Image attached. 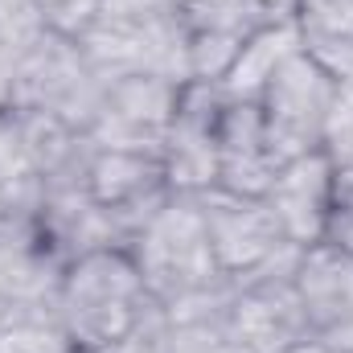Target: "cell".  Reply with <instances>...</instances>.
I'll return each mask as SVG.
<instances>
[{
  "label": "cell",
  "instance_id": "6da1fadb",
  "mask_svg": "<svg viewBox=\"0 0 353 353\" xmlns=\"http://www.w3.org/2000/svg\"><path fill=\"white\" fill-rule=\"evenodd\" d=\"M79 46L103 83L128 74L189 83V29L176 0H103Z\"/></svg>",
  "mask_w": 353,
  "mask_h": 353
},
{
  "label": "cell",
  "instance_id": "7a4b0ae2",
  "mask_svg": "<svg viewBox=\"0 0 353 353\" xmlns=\"http://www.w3.org/2000/svg\"><path fill=\"white\" fill-rule=\"evenodd\" d=\"M152 296L136 259L119 247L90 251L66 267L58 296V325L79 353H111L148 312Z\"/></svg>",
  "mask_w": 353,
  "mask_h": 353
},
{
  "label": "cell",
  "instance_id": "3957f363",
  "mask_svg": "<svg viewBox=\"0 0 353 353\" xmlns=\"http://www.w3.org/2000/svg\"><path fill=\"white\" fill-rule=\"evenodd\" d=\"M304 247H283L259 267L230 275V308H226V341L234 353H292L312 341L300 292L296 263Z\"/></svg>",
  "mask_w": 353,
  "mask_h": 353
},
{
  "label": "cell",
  "instance_id": "277c9868",
  "mask_svg": "<svg viewBox=\"0 0 353 353\" xmlns=\"http://www.w3.org/2000/svg\"><path fill=\"white\" fill-rule=\"evenodd\" d=\"M128 255L136 259L144 288L157 304H176L222 279L193 193H173L161 205V214L140 230V239L128 247Z\"/></svg>",
  "mask_w": 353,
  "mask_h": 353
},
{
  "label": "cell",
  "instance_id": "5b68a950",
  "mask_svg": "<svg viewBox=\"0 0 353 353\" xmlns=\"http://www.w3.org/2000/svg\"><path fill=\"white\" fill-rule=\"evenodd\" d=\"M103 87L107 83L94 74L90 58L74 37L41 33L12 62V111H41L79 132L90 128Z\"/></svg>",
  "mask_w": 353,
  "mask_h": 353
},
{
  "label": "cell",
  "instance_id": "8992f818",
  "mask_svg": "<svg viewBox=\"0 0 353 353\" xmlns=\"http://www.w3.org/2000/svg\"><path fill=\"white\" fill-rule=\"evenodd\" d=\"M333 99H337V79L304 46L267 79L255 107L279 161H296L325 148Z\"/></svg>",
  "mask_w": 353,
  "mask_h": 353
},
{
  "label": "cell",
  "instance_id": "52a82bcc",
  "mask_svg": "<svg viewBox=\"0 0 353 353\" xmlns=\"http://www.w3.org/2000/svg\"><path fill=\"white\" fill-rule=\"evenodd\" d=\"M181 87L157 74H128L103 87L87 136L99 152H144L161 157L176 119Z\"/></svg>",
  "mask_w": 353,
  "mask_h": 353
},
{
  "label": "cell",
  "instance_id": "ba28073f",
  "mask_svg": "<svg viewBox=\"0 0 353 353\" xmlns=\"http://www.w3.org/2000/svg\"><path fill=\"white\" fill-rule=\"evenodd\" d=\"M66 263L37 218H0V329L17 321H58Z\"/></svg>",
  "mask_w": 353,
  "mask_h": 353
},
{
  "label": "cell",
  "instance_id": "9c48e42d",
  "mask_svg": "<svg viewBox=\"0 0 353 353\" xmlns=\"http://www.w3.org/2000/svg\"><path fill=\"white\" fill-rule=\"evenodd\" d=\"M87 189L107 214L119 251H128L140 239V230L161 214V205L173 197L165 161L144 152H94Z\"/></svg>",
  "mask_w": 353,
  "mask_h": 353
},
{
  "label": "cell",
  "instance_id": "30bf717a",
  "mask_svg": "<svg viewBox=\"0 0 353 353\" xmlns=\"http://www.w3.org/2000/svg\"><path fill=\"white\" fill-rule=\"evenodd\" d=\"M193 201H197L210 251L222 267V275H243L263 259H271L275 251L292 247L283 243V230L263 197H247V193H230L214 185V189L193 193Z\"/></svg>",
  "mask_w": 353,
  "mask_h": 353
},
{
  "label": "cell",
  "instance_id": "8fae6325",
  "mask_svg": "<svg viewBox=\"0 0 353 353\" xmlns=\"http://www.w3.org/2000/svg\"><path fill=\"white\" fill-rule=\"evenodd\" d=\"M230 94L218 83H185L176 119L165 140V173L173 193H201L218 185V136Z\"/></svg>",
  "mask_w": 353,
  "mask_h": 353
},
{
  "label": "cell",
  "instance_id": "7c38bea8",
  "mask_svg": "<svg viewBox=\"0 0 353 353\" xmlns=\"http://www.w3.org/2000/svg\"><path fill=\"white\" fill-rule=\"evenodd\" d=\"M329 197H333V161L325 148L283 161L263 193V201L271 205V214L283 230V243H292V247H312L325 239Z\"/></svg>",
  "mask_w": 353,
  "mask_h": 353
},
{
  "label": "cell",
  "instance_id": "4fadbf2b",
  "mask_svg": "<svg viewBox=\"0 0 353 353\" xmlns=\"http://www.w3.org/2000/svg\"><path fill=\"white\" fill-rule=\"evenodd\" d=\"M296 292L316 341H333L353 325V255L312 243L300 251L296 263Z\"/></svg>",
  "mask_w": 353,
  "mask_h": 353
},
{
  "label": "cell",
  "instance_id": "5bb4252c",
  "mask_svg": "<svg viewBox=\"0 0 353 353\" xmlns=\"http://www.w3.org/2000/svg\"><path fill=\"white\" fill-rule=\"evenodd\" d=\"M279 157L271 148L255 103L230 99L222 115V136H218V185L230 193L263 197L267 185L279 173Z\"/></svg>",
  "mask_w": 353,
  "mask_h": 353
},
{
  "label": "cell",
  "instance_id": "9a60e30c",
  "mask_svg": "<svg viewBox=\"0 0 353 353\" xmlns=\"http://www.w3.org/2000/svg\"><path fill=\"white\" fill-rule=\"evenodd\" d=\"M300 46H304V37H300V25H296V21L267 25V29H259V33L243 46V54L234 58V66L226 70V79H222L218 87L226 90L230 99L255 103L259 90L267 87V79H271Z\"/></svg>",
  "mask_w": 353,
  "mask_h": 353
},
{
  "label": "cell",
  "instance_id": "2e32d148",
  "mask_svg": "<svg viewBox=\"0 0 353 353\" xmlns=\"http://www.w3.org/2000/svg\"><path fill=\"white\" fill-rule=\"evenodd\" d=\"M296 25H300L304 46L350 41L353 37V0H296Z\"/></svg>",
  "mask_w": 353,
  "mask_h": 353
},
{
  "label": "cell",
  "instance_id": "e0dca14e",
  "mask_svg": "<svg viewBox=\"0 0 353 353\" xmlns=\"http://www.w3.org/2000/svg\"><path fill=\"white\" fill-rule=\"evenodd\" d=\"M46 33L33 0H0V58L17 62Z\"/></svg>",
  "mask_w": 353,
  "mask_h": 353
},
{
  "label": "cell",
  "instance_id": "ac0fdd59",
  "mask_svg": "<svg viewBox=\"0 0 353 353\" xmlns=\"http://www.w3.org/2000/svg\"><path fill=\"white\" fill-rule=\"evenodd\" d=\"M0 353H79L58 321H17L0 329Z\"/></svg>",
  "mask_w": 353,
  "mask_h": 353
},
{
  "label": "cell",
  "instance_id": "d6986e66",
  "mask_svg": "<svg viewBox=\"0 0 353 353\" xmlns=\"http://www.w3.org/2000/svg\"><path fill=\"white\" fill-rule=\"evenodd\" d=\"M321 243L353 255V165H333V197Z\"/></svg>",
  "mask_w": 353,
  "mask_h": 353
},
{
  "label": "cell",
  "instance_id": "ffe728a7",
  "mask_svg": "<svg viewBox=\"0 0 353 353\" xmlns=\"http://www.w3.org/2000/svg\"><path fill=\"white\" fill-rule=\"evenodd\" d=\"M37 4V17L46 25V33H58V37H83L90 29V21L99 17V4L103 0H33Z\"/></svg>",
  "mask_w": 353,
  "mask_h": 353
},
{
  "label": "cell",
  "instance_id": "44dd1931",
  "mask_svg": "<svg viewBox=\"0 0 353 353\" xmlns=\"http://www.w3.org/2000/svg\"><path fill=\"white\" fill-rule=\"evenodd\" d=\"M325 152H329L333 165H353V79L337 83L333 115H329V136H325Z\"/></svg>",
  "mask_w": 353,
  "mask_h": 353
},
{
  "label": "cell",
  "instance_id": "7402d4cb",
  "mask_svg": "<svg viewBox=\"0 0 353 353\" xmlns=\"http://www.w3.org/2000/svg\"><path fill=\"white\" fill-rule=\"evenodd\" d=\"M12 107V62L0 58V115Z\"/></svg>",
  "mask_w": 353,
  "mask_h": 353
},
{
  "label": "cell",
  "instance_id": "603a6c76",
  "mask_svg": "<svg viewBox=\"0 0 353 353\" xmlns=\"http://www.w3.org/2000/svg\"><path fill=\"white\" fill-rule=\"evenodd\" d=\"M329 345H333V350H337V353H353V325H350V329H345V333H341V337H333Z\"/></svg>",
  "mask_w": 353,
  "mask_h": 353
}]
</instances>
